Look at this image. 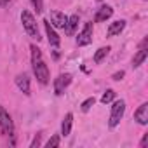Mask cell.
Masks as SVG:
<instances>
[{"label": "cell", "instance_id": "4fadbf2b", "mask_svg": "<svg viewBox=\"0 0 148 148\" xmlns=\"http://www.w3.org/2000/svg\"><path fill=\"white\" fill-rule=\"evenodd\" d=\"M124 28H125V21H124V19L113 21V23H110L106 35H108V37H115V35H120V33L124 32Z\"/></svg>", "mask_w": 148, "mask_h": 148}, {"label": "cell", "instance_id": "5b68a950", "mask_svg": "<svg viewBox=\"0 0 148 148\" xmlns=\"http://www.w3.org/2000/svg\"><path fill=\"white\" fill-rule=\"evenodd\" d=\"M70 84H71V75L70 73H61V75H58V79H54V92H56V96H61Z\"/></svg>", "mask_w": 148, "mask_h": 148}, {"label": "cell", "instance_id": "ba28073f", "mask_svg": "<svg viewBox=\"0 0 148 148\" xmlns=\"http://www.w3.org/2000/svg\"><path fill=\"white\" fill-rule=\"evenodd\" d=\"M44 26H45V35H47V40H49V45H51V47H59L61 38H59V35L56 33L54 26H52L47 19L44 21Z\"/></svg>", "mask_w": 148, "mask_h": 148}, {"label": "cell", "instance_id": "3957f363", "mask_svg": "<svg viewBox=\"0 0 148 148\" xmlns=\"http://www.w3.org/2000/svg\"><path fill=\"white\" fill-rule=\"evenodd\" d=\"M125 113V101L124 99H119V101H113L112 105V112H110V119H108V127L113 129L120 124L122 117Z\"/></svg>", "mask_w": 148, "mask_h": 148}, {"label": "cell", "instance_id": "5bb4252c", "mask_svg": "<svg viewBox=\"0 0 148 148\" xmlns=\"http://www.w3.org/2000/svg\"><path fill=\"white\" fill-rule=\"evenodd\" d=\"M79 14H73V16H70L68 18V23H66V28H64V32L71 37V35H75V32H77V28H79Z\"/></svg>", "mask_w": 148, "mask_h": 148}, {"label": "cell", "instance_id": "30bf717a", "mask_svg": "<svg viewBox=\"0 0 148 148\" xmlns=\"http://www.w3.org/2000/svg\"><path fill=\"white\" fill-rule=\"evenodd\" d=\"M134 120L141 125L148 124V103H143L138 106V110L134 112Z\"/></svg>", "mask_w": 148, "mask_h": 148}, {"label": "cell", "instance_id": "6da1fadb", "mask_svg": "<svg viewBox=\"0 0 148 148\" xmlns=\"http://www.w3.org/2000/svg\"><path fill=\"white\" fill-rule=\"evenodd\" d=\"M30 51H32V68H33V75L37 77V82L42 84V86H47L49 80H51V71L42 58V52L37 45H30Z\"/></svg>", "mask_w": 148, "mask_h": 148}, {"label": "cell", "instance_id": "cb8c5ba5", "mask_svg": "<svg viewBox=\"0 0 148 148\" xmlns=\"http://www.w3.org/2000/svg\"><path fill=\"white\" fill-rule=\"evenodd\" d=\"M12 2V0H0V7H5V5H9Z\"/></svg>", "mask_w": 148, "mask_h": 148}, {"label": "cell", "instance_id": "44dd1931", "mask_svg": "<svg viewBox=\"0 0 148 148\" xmlns=\"http://www.w3.org/2000/svg\"><path fill=\"white\" fill-rule=\"evenodd\" d=\"M42 145V134H37L35 138H33V141L30 143V148H37V146H40Z\"/></svg>", "mask_w": 148, "mask_h": 148}, {"label": "cell", "instance_id": "277c9868", "mask_svg": "<svg viewBox=\"0 0 148 148\" xmlns=\"http://www.w3.org/2000/svg\"><path fill=\"white\" fill-rule=\"evenodd\" d=\"M0 132L4 136H9L12 138L14 136V122H12V117L9 115V112L0 106Z\"/></svg>", "mask_w": 148, "mask_h": 148}, {"label": "cell", "instance_id": "2e32d148", "mask_svg": "<svg viewBox=\"0 0 148 148\" xmlns=\"http://www.w3.org/2000/svg\"><path fill=\"white\" fill-rule=\"evenodd\" d=\"M110 51H112V49H110L108 45H106V47H99V49L94 52V58H92V59H94V63H96V64L103 63V59H105V58L110 54Z\"/></svg>", "mask_w": 148, "mask_h": 148}, {"label": "cell", "instance_id": "7c38bea8", "mask_svg": "<svg viewBox=\"0 0 148 148\" xmlns=\"http://www.w3.org/2000/svg\"><path fill=\"white\" fill-rule=\"evenodd\" d=\"M113 14V9L110 5H101L98 11H96V16H94V23H105L106 19H110Z\"/></svg>", "mask_w": 148, "mask_h": 148}, {"label": "cell", "instance_id": "603a6c76", "mask_svg": "<svg viewBox=\"0 0 148 148\" xmlns=\"http://www.w3.org/2000/svg\"><path fill=\"white\" fill-rule=\"evenodd\" d=\"M146 145H148V134H143V138H141V143H139V146H141V148H146Z\"/></svg>", "mask_w": 148, "mask_h": 148}, {"label": "cell", "instance_id": "e0dca14e", "mask_svg": "<svg viewBox=\"0 0 148 148\" xmlns=\"http://www.w3.org/2000/svg\"><path fill=\"white\" fill-rule=\"evenodd\" d=\"M115 99V91L113 89H106L105 92H103V96H101V103L103 105H108V103H112Z\"/></svg>", "mask_w": 148, "mask_h": 148}, {"label": "cell", "instance_id": "9c48e42d", "mask_svg": "<svg viewBox=\"0 0 148 148\" xmlns=\"http://www.w3.org/2000/svg\"><path fill=\"white\" fill-rule=\"evenodd\" d=\"M66 23H68V16L64 12H59V11H51V25L54 28H61L64 30L66 28Z\"/></svg>", "mask_w": 148, "mask_h": 148}, {"label": "cell", "instance_id": "8fae6325", "mask_svg": "<svg viewBox=\"0 0 148 148\" xmlns=\"http://www.w3.org/2000/svg\"><path fill=\"white\" fill-rule=\"evenodd\" d=\"M16 86H18V89L23 94L30 96V77L26 75V73H19V75H16Z\"/></svg>", "mask_w": 148, "mask_h": 148}, {"label": "cell", "instance_id": "7402d4cb", "mask_svg": "<svg viewBox=\"0 0 148 148\" xmlns=\"http://www.w3.org/2000/svg\"><path fill=\"white\" fill-rule=\"evenodd\" d=\"M124 75H125V71H124V70H120V71L113 73V77H112V79H113V80H122V79H124Z\"/></svg>", "mask_w": 148, "mask_h": 148}, {"label": "cell", "instance_id": "ac0fdd59", "mask_svg": "<svg viewBox=\"0 0 148 148\" xmlns=\"http://www.w3.org/2000/svg\"><path fill=\"white\" fill-rule=\"evenodd\" d=\"M94 103H96V98H94V96H91V98H87V99L80 105V110H82V112H89V110H91V106H94Z\"/></svg>", "mask_w": 148, "mask_h": 148}, {"label": "cell", "instance_id": "d6986e66", "mask_svg": "<svg viewBox=\"0 0 148 148\" xmlns=\"http://www.w3.org/2000/svg\"><path fill=\"white\" fill-rule=\"evenodd\" d=\"M59 143H61L59 136H58V134H54V136H51V139L45 143V146H47V148H51V146H59Z\"/></svg>", "mask_w": 148, "mask_h": 148}, {"label": "cell", "instance_id": "7a4b0ae2", "mask_svg": "<svg viewBox=\"0 0 148 148\" xmlns=\"http://www.w3.org/2000/svg\"><path fill=\"white\" fill-rule=\"evenodd\" d=\"M21 23H23V28L28 33V37H32L33 40L38 42L40 40V33H38V25H37L35 16L30 11H23L21 12Z\"/></svg>", "mask_w": 148, "mask_h": 148}, {"label": "cell", "instance_id": "8992f818", "mask_svg": "<svg viewBox=\"0 0 148 148\" xmlns=\"http://www.w3.org/2000/svg\"><path fill=\"white\" fill-rule=\"evenodd\" d=\"M92 42V23H86L82 32L77 35V45L84 47V45H89Z\"/></svg>", "mask_w": 148, "mask_h": 148}, {"label": "cell", "instance_id": "52a82bcc", "mask_svg": "<svg viewBox=\"0 0 148 148\" xmlns=\"http://www.w3.org/2000/svg\"><path fill=\"white\" fill-rule=\"evenodd\" d=\"M148 58V38L145 37L143 38V42L139 44V51L136 52V56L132 58V66L134 68H138V66H141L143 63H145V59Z\"/></svg>", "mask_w": 148, "mask_h": 148}, {"label": "cell", "instance_id": "ffe728a7", "mask_svg": "<svg viewBox=\"0 0 148 148\" xmlns=\"http://www.w3.org/2000/svg\"><path fill=\"white\" fill-rule=\"evenodd\" d=\"M32 4H33L37 14H40V12L44 11V0H32Z\"/></svg>", "mask_w": 148, "mask_h": 148}, {"label": "cell", "instance_id": "9a60e30c", "mask_svg": "<svg viewBox=\"0 0 148 148\" xmlns=\"http://www.w3.org/2000/svg\"><path fill=\"white\" fill-rule=\"evenodd\" d=\"M71 124H73V113H66L63 122H61V136H68L71 132Z\"/></svg>", "mask_w": 148, "mask_h": 148}]
</instances>
